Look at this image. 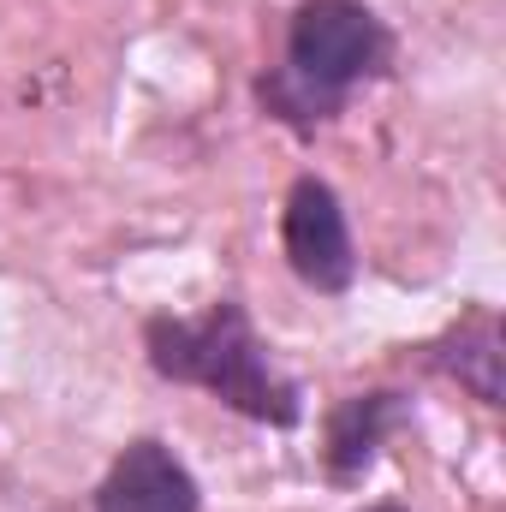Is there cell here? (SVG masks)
I'll list each match as a JSON object with an SVG mask.
<instances>
[{
  "instance_id": "cell-1",
  "label": "cell",
  "mask_w": 506,
  "mask_h": 512,
  "mask_svg": "<svg viewBox=\"0 0 506 512\" xmlns=\"http://www.w3.org/2000/svg\"><path fill=\"white\" fill-rule=\"evenodd\" d=\"M387 72L393 30L370 0H298L280 30V60L256 72V108L292 137H316Z\"/></svg>"
},
{
  "instance_id": "cell-2",
  "label": "cell",
  "mask_w": 506,
  "mask_h": 512,
  "mask_svg": "<svg viewBox=\"0 0 506 512\" xmlns=\"http://www.w3.org/2000/svg\"><path fill=\"white\" fill-rule=\"evenodd\" d=\"M143 358L161 382L197 387L262 429L304 423V387L280 370L274 346L256 334L239 298H215L197 316H173V310L143 316Z\"/></svg>"
},
{
  "instance_id": "cell-3",
  "label": "cell",
  "mask_w": 506,
  "mask_h": 512,
  "mask_svg": "<svg viewBox=\"0 0 506 512\" xmlns=\"http://www.w3.org/2000/svg\"><path fill=\"white\" fill-rule=\"evenodd\" d=\"M280 251L304 292L346 298L358 286V239L340 191L322 173H298L280 203Z\"/></svg>"
},
{
  "instance_id": "cell-4",
  "label": "cell",
  "mask_w": 506,
  "mask_h": 512,
  "mask_svg": "<svg viewBox=\"0 0 506 512\" xmlns=\"http://www.w3.org/2000/svg\"><path fill=\"white\" fill-rule=\"evenodd\" d=\"M90 507L96 512H203V483L191 477V465L161 435H137L102 471Z\"/></svg>"
},
{
  "instance_id": "cell-5",
  "label": "cell",
  "mask_w": 506,
  "mask_h": 512,
  "mask_svg": "<svg viewBox=\"0 0 506 512\" xmlns=\"http://www.w3.org/2000/svg\"><path fill=\"white\" fill-rule=\"evenodd\" d=\"M399 429H411V393L405 387H364V393L334 399V411L322 423V471H328V483L358 489Z\"/></svg>"
},
{
  "instance_id": "cell-6",
  "label": "cell",
  "mask_w": 506,
  "mask_h": 512,
  "mask_svg": "<svg viewBox=\"0 0 506 512\" xmlns=\"http://www.w3.org/2000/svg\"><path fill=\"white\" fill-rule=\"evenodd\" d=\"M417 364L435 370V376H447V382H459L477 405H489V411L506 405V382H501L506 334H501V316L489 304H477L471 316H459L453 328H441L435 340H423L417 346Z\"/></svg>"
},
{
  "instance_id": "cell-7",
  "label": "cell",
  "mask_w": 506,
  "mask_h": 512,
  "mask_svg": "<svg viewBox=\"0 0 506 512\" xmlns=\"http://www.w3.org/2000/svg\"><path fill=\"white\" fill-rule=\"evenodd\" d=\"M358 512H411V507H393V501H376V507H358Z\"/></svg>"
}]
</instances>
